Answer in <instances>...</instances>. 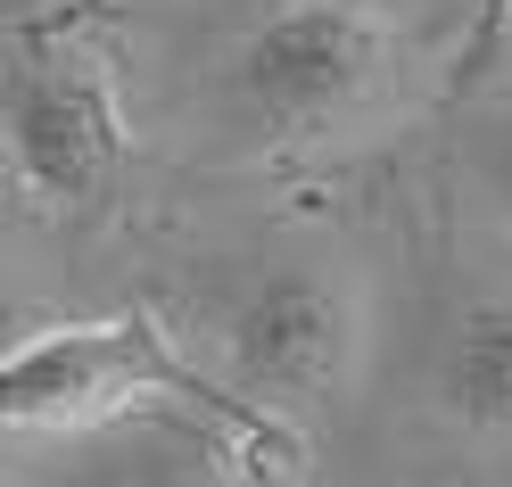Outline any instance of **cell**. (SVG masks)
I'll return each instance as SVG.
<instances>
[{"instance_id": "1", "label": "cell", "mask_w": 512, "mask_h": 487, "mask_svg": "<svg viewBox=\"0 0 512 487\" xmlns=\"http://www.w3.org/2000/svg\"><path fill=\"white\" fill-rule=\"evenodd\" d=\"M141 405H190L256 446L273 438L265 413H248L232 388H215L199 364H182L166 347V331L141 314L34 331L9 347V372H0V421L9 430H100V421H124Z\"/></svg>"}, {"instance_id": "2", "label": "cell", "mask_w": 512, "mask_h": 487, "mask_svg": "<svg viewBox=\"0 0 512 487\" xmlns=\"http://www.w3.org/2000/svg\"><path fill=\"white\" fill-rule=\"evenodd\" d=\"M0 133H9V174L34 215L83 223L116 199L124 182V116L116 83L75 34H25L0 91Z\"/></svg>"}, {"instance_id": "3", "label": "cell", "mask_w": 512, "mask_h": 487, "mask_svg": "<svg viewBox=\"0 0 512 487\" xmlns=\"http://www.w3.org/2000/svg\"><path fill=\"white\" fill-rule=\"evenodd\" d=\"M389 34L356 9V0H298V9L265 17L223 67V100H232L256 133H323L380 83Z\"/></svg>"}, {"instance_id": "4", "label": "cell", "mask_w": 512, "mask_h": 487, "mask_svg": "<svg viewBox=\"0 0 512 487\" xmlns=\"http://www.w3.org/2000/svg\"><path fill=\"white\" fill-rule=\"evenodd\" d=\"M347 298L314 273H281V281H256L240 289L232 306L215 314V355H223V388L248 405V413H298V405H323L331 380L347 372Z\"/></svg>"}, {"instance_id": "5", "label": "cell", "mask_w": 512, "mask_h": 487, "mask_svg": "<svg viewBox=\"0 0 512 487\" xmlns=\"http://www.w3.org/2000/svg\"><path fill=\"white\" fill-rule=\"evenodd\" d=\"M438 405L479 438H512V298H471L446 322Z\"/></svg>"}, {"instance_id": "6", "label": "cell", "mask_w": 512, "mask_h": 487, "mask_svg": "<svg viewBox=\"0 0 512 487\" xmlns=\"http://www.w3.org/2000/svg\"><path fill=\"white\" fill-rule=\"evenodd\" d=\"M488 199L512 215V100H504L496 124H488Z\"/></svg>"}, {"instance_id": "7", "label": "cell", "mask_w": 512, "mask_h": 487, "mask_svg": "<svg viewBox=\"0 0 512 487\" xmlns=\"http://www.w3.org/2000/svg\"><path fill=\"white\" fill-rule=\"evenodd\" d=\"M149 487H223V479H190V471H157Z\"/></svg>"}]
</instances>
